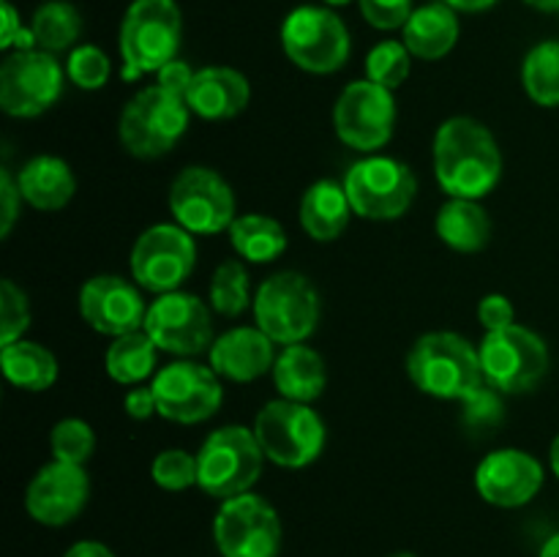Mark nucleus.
<instances>
[{
  "instance_id": "obj_1",
  "label": "nucleus",
  "mask_w": 559,
  "mask_h": 557,
  "mask_svg": "<svg viewBox=\"0 0 559 557\" xmlns=\"http://www.w3.org/2000/svg\"><path fill=\"white\" fill-rule=\"evenodd\" d=\"M435 173L442 191L462 200H480L502 178V151L480 120L456 115L437 129Z\"/></svg>"
},
{
  "instance_id": "obj_2",
  "label": "nucleus",
  "mask_w": 559,
  "mask_h": 557,
  "mask_svg": "<svg viewBox=\"0 0 559 557\" xmlns=\"http://www.w3.org/2000/svg\"><path fill=\"white\" fill-rule=\"evenodd\" d=\"M407 375L418 391L448 402H464L486 386L480 347L451 331L420 336L407 355Z\"/></svg>"
},
{
  "instance_id": "obj_3",
  "label": "nucleus",
  "mask_w": 559,
  "mask_h": 557,
  "mask_svg": "<svg viewBox=\"0 0 559 557\" xmlns=\"http://www.w3.org/2000/svg\"><path fill=\"white\" fill-rule=\"evenodd\" d=\"M183 38V16L175 0H131L118 33L123 80L134 82L142 74L164 69L178 58Z\"/></svg>"
},
{
  "instance_id": "obj_4",
  "label": "nucleus",
  "mask_w": 559,
  "mask_h": 557,
  "mask_svg": "<svg viewBox=\"0 0 559 557\" xmlns=\"http://www.w3.org/2000/svg\"><path fill=\"white\" fill-rule=\"evenodd\" d=\"M197 464H200L197 486L216 500H229L251 491V486L260 481L265 453L257 442L254 429L222 426L205 437L197 451Z\"/></svg>"
},
{
  "instance_id": "obj_5",
  "label": "nucleus",
  "mask_w": 559,
  "mask_h": 557,
  "mask_svg": "<svg viewBox=\"0 0 559 557\" xmlns=\"http://www.w3.org/2000/svg\"><path fill=\"white\" fill-rule=\"evenodd\" d=\"M189 120L191 109L183 96L162 85L142 87L120 112V145L136 158H158L178 145Z\"/></svg>"
},
{
  "instance_id": "obj_6",
  "label": "nucleus",
  "mask_w": 559,
  "mask_h": 557,
  "mask_svg": "<svg viewBox=\"0 0 559 557\" xmlns=\"http://www.w3.org/2000/svg\"><path fill=\"white\" fill-rule=\"evenodd\" d=\"M254 435L265 459L287 470L309 467L325 448V420L304 402L273 399L257 413Z\"/></svg>"
},
{
  "instance_id": "obj_7",
  "label": "nucleus",
  "mask_w": 559,
  "mask_h": 557,
  "mask_svg": "<svg viewBox=\"0 0 559 557\" xmlns=\"http://www.w3.org/2000/svg\"><path fill=\"white\" fill-rule=\"evenodd\" d=\"M254 320L276 344H304L320 322L317 287L304 273H273L254 295Z\"/></svg>"
},
{
  "instance_id": "obj_8",
  "label": "nucleus",
  "mask_w": 559,
  "mask_h": 557,
  "mask_svg": "<svg viewBox=\"0 0 559 557\" xmlns=\"http://www.w3.org/2000/svg\"><path fill=\"white\" fill-rule=\"evenodd\" d=\"M282 47L298 69L333 74L349 60L353 38L331 5H298L282 25Z\"/></svg>"
},
{
  "instance_id": "obj_9",
  "label": "nucleus",
  "mask_w": 559,
  "mask_h": 557,
  "mask_svg": "<svg viewBox=\"0 0 559 557\" xmlns=\"http://www.w3.org/2000/svg\"><path fill=\"white\" fill-rule=\"evenodd\" d=\"M353 213L371 222H393L409 211L418 194L415 173L391 156L360 158L344 178Z\"/></svg>"
},
{
  "instance_id": "obj_10",
  "label": "nucleus",
  "mask_w": 559,
  "mask_h": 557,
  "mask_svg": "<svg viewBox=\"0 0 559 557\" xmlns=\"http://www.w3.org/2000/svg\"><path fill=\"white\" fill-rule=\"evenodd\" d=\"M480 366L486 386L500 393L533 391L549 371V347L524 325L489 331L480 342Z\"/></svg>"
},
{
  "instance_id": "obj_11",
  "label": "nucleus",
  "mask_w": 559,
  "mask_h": 557,
  "mask_svg": "<svg viewBox=\"0 0 559 557\" xmlns=\"http://www.w3.org/2000/svg\"><path fill=\"white\" fill-rule=\"evenodd\" d=\"M282 535L276 508L254 491L222 500L213 517V541L222 557H278Z\"/></svg>"
},
{
  "instance_id": "obj_12",
  "label": "nucleus",
  "mask_w": 559,
  "mask_h": 557,
  "mask_svg": "<svg viewBox=\"0 0 559 557\" xmlns=\"http://www.w3.org/2000/svg\"><path fill=\"white\" fill-rule=\"evenodd\" d=\"M66 76L52 52L14 49L0 66V107L11 118H36L58 102Z\"/></svg>"
},
{
  "instance_id": "obj_13",
  "label": "nucleus",
  "mask_w": 559,
  "mask_h": 557,
  "mask_svg": "<svg viewBox=\"0 0 559 557\" xmlns=\"http://www.w3.org/2000/svg\"><path fill=\"white\" fill-rule=\"evenodd\" d=\"M338 140L360 153H374L391 142L396 131V98L393 91L371 80L349 82L333 107Z\"/></svg>"
},
{
  "instance_id": "obj_14",
  "label": "nucleus",
  "mask_w": 559,
  "mask_h": 557,
  "mask_svg": "<svg viewBox=\"0 0 559 557\" xmlns=\"http://www.w3.org/2000/svg\"><path fill=\"white\" fill-rule=\"evenodd\" d=\"M131 276L151 293H175L194 273L197 244L180 224H153L131 249Z\"/></svg>"
},
{
  "instance_id": "obj_15",
  "label": "nucleus",
  "mask_w": 559,
  "mask_h": 557,
  "mask_svg": "<svg viewBox=\"0 0 559 557\" xmlns=\"http://www.w3.org/2000/svg\"><path fill=\"white\" fill-rule=\"evenodd\" d=\"M169 213L191 235H216L233 227L235 194L211 167H186L169 186Z\"/></svg>"
},
{
  "instance_id": "obj_16",
  "label": "nucleus",
  "mask_w": 559,
  "mask_h": 557,
  "mask_svg": "<svg viewBox=\"0 0 559 557\" xmlns=\"http://www.w3.org/2000/svg\"><path fill=\"white\" fill-rule=\"evenodd\" d=\"M158 415L173 424H202L213 418L224 402V388L211 366L194 360H175L153 377Z\"/></svg>"
},
{
  "instance_id": "obj_17",
  "label": "nucleus",
  "mask_w": 559,
  "mask_h": 557,
  "mask_svg": "<svg viewBox=\"0 0 559 557\" xmlns=\"http://www.w3.org/2000/svg\"><path fill=\"white\" fill-rule=\"evenodd\" d=\"M142 331L153 339L158 349L173 355H200L211 349L213 339V317L205 300L191 293H164L147 306L145 328Z\"/></svg>"
},
{
  "instance_id": "obj_18",
  "label": "nucleus",
  "mask_w": 559,
  "mask_h": 557,
  "mask_svg": "<svg viewBox=\"0 0 559 557\" xmlns=\"http://www.w3.org/2000/svg\"><path fill=\"white\" fill-rule=\"evenodd\" d=\"M91 500V478L82 464L52 459L31 478L25 491V508L31 519L47 528H63L85 511Z\"/></svg>"
},
{
  "instance_id": "obj_19",
  "label": "nucleus",
  "mask_w": 559,
  "mask_h": 557,
  "mask_svg": "<svg viewBox=\"0 0 559 557\" xmlns=\"http://www.w3.org/2000/svg\"><path fill=\"white\" fill-rule=\"evenodd\" d=\"M80 315L93 331L118 339L145 328L147 306L129 278L102 273L82 284Z\"/></svg>"
},
{
  "instance_id": "obj_20",
  "label": "nucleus",
  "mask_w": 559,
  "mask_h": 557,
  "mask_svg": "<svg viewBox=\"0 0 559 557\" xmlns=\"http://www.w3.org/2000/svg\"><path fill=\"white\" fill-rule=\"evenodd\" d=\"M544 464L522 448H500L475 467V489L489 506L522 508L544 489Z\"/></svg>"
},
{
  "instance_id": "obj_21",
  "label": "nucleus",
  "mask_w": 559,
  "mask_h": 557,
  "mask_svg": "<svg viewBox=\"0 0 559 557\" xmlns=\"http://www.w3.org/2000/svg\"><path fill=\"white\" fill-rule=\"evenodd\" d=\"M273 339L260 328H233L222 333L207 349L211 369L218 377L233 382H254L273 369L276 353H273Z\"/></svg>"
},
{
  "instance_id": "obj_22",
  "label": "nucleus",
  "mask_w": 559,
  "mask_h": 557,
  "mask_svg": "<svg viewBox=\"0 0 559 557\" xmlns=\"http://www.w3.org/2000/svg\"><path fill=\"white\" fill-rule=\"evenodd\" d=\"M251 85L246 74L229 66H205L194 71L186 104L191 115L205 120H229L249 107Z\"/></svg>"
},
{
  "instance_id": "obj_23",
  "label": "nucleus",
  "mask_w": 559,
  "mask_h": 557,
  "mask_svg": "<svg viewBox=\"0 0 559 557\" xmlns=\"http://www.w3.org/2000/svg\"><path fill=\"white\" fill-rule=\"evenodd\" d=\"M459 11L437 0V3L418 5L407 25L402 27V42L418 60H440L459 44Z\"/></svg>"
},
{
  "instance_id": "obj_24",
  "label": "nucleus",
  "mask_w": 559,
  "mask_h": 557,
  "mask_svg": "<svg viewBox=\"0 0 559 557\" xmlns=\"http://www.w3.org/2000/svg\"><path fill=\"white\" fill-rule=\"evenodd\" d=\"M16 183H20L22 200L27 205L47 213L69 205L76 191L74 173L58 156H33L16 173Z\"/></svg>"
},
{
  "instance_id": "obj_25",
  "label": "nucleus",
  "mask_w": 559,
  "mask_h": 557,
  "mask_svg": "<svg viewBox=\"0 0 559 557\" xmlns=\"http://www.w3.org/2000/svg\"><path fill=\"white\" fill-rule=\"evenodd\" d=\"M300 227L306 235L320 244L336 240L338 235L347 229L349 216H353V205L344 191V183L336 180H317L300 197Z\"/></svg>"
},
{
  "instance_id": "obj_26",
  "label": "nucleus",
  "mask_w": 559,
  "mask_h": 557,
  "mask_svg": "<svg viewBox=\"0 0 559 557\" xmlns=\"http://www.w3.org/2000/svg\"><path fill=\"white\" fill-rule=\"evenodd\" d=\"M273 382L282 399L311 404L322 396L328 386L325 360L306 344H287L273 364Z\"/></svg>"
},
{
  "instance_id": "obj_27",
  "label": "nucleus",
  "mask_w": 559,
  "mask_h": 557,
  "mask_svg": "<svg viewBox=\"0 0 559 557\" xmlns=\"http://www.w3.org/2000/svg\"><path fill=\"white\" fill-rule=\"evenodd\" d=\"M437 235L445 246L462 254L486 249L491 238V218L478 200L451 197L437 213Z\"/></svg>"
},
{
  "instance_id": "obj_28",
  "label": "nucleus",
  "mask_w": 559,
  "mask_h": 557,
  "mask_svg": "<svg viewBox=\"0 0 559 557\" xmlns=\"http://www.w3.org/2000/svg\"><path fill=\"white\" fill-rule=\"evenodd\" d=\"M0 369L11 386L22 391H47L58 380V358L44 344L20 339L0 347Z\"/></svg>"
},
{
  "instance_id": "obj_29",
  "label": "nucleus",
  "mask_w": 559,
  "mask_h": 557,
  "mask_svg": "<svg viewBox=\"0 0 559 557\" xmlns=\"http://www.w3.org/2000/svg\"><path fill=\"white\" fill-rule=\"evenodd\" d=\"M229 244L243 260L273 262L287 249V233L265 213H243L229 227Z\"/></svg>"
},
{
  "instance_id": "obj_30",
  "label": "nucleus",
  "mask_w": 559,
  "mask_h": 557,
  "mask_svg": "<svg viewBox=\"0 0 559 557\" xmlns=\"http://www.w3.org/2000/svg\"><path fill=\"white\" fill-rule=\"evenodd\" d=\"M36 49L44 52H66L74 49L82 36V14L69 0H47L33 11L31 20Z\"/></svg>"
},
{
  "instance_id": "obj_31",
  "label": "nucleus",
  "mask_w": 559,
  "mask_h": 557,
  "mask_svg": "<svg viewBox=\"0 0 559 557\" xmlns=\"http://www.w3.org/2000/svg\"><path fill=\"white\" fill-rule=\"evenodd\" d=\"M156 353L158 347L153 339L145 331H134L109 344L104 366H107V375L120 386H140L156 369Z\"/></svg>"
},
{
  "instance_id": "obj_32",
  "label": "nucleus",
  "mask_w": 559,
  "mask_h": 557,
  "mask_svg": "<svg viewBox=\"0 0 559 557\" xmlns=\"http://www.w3.org/2000/svg\"><path fill=\"white\" fill-rule=\"evenodd\" d=\"M522 85L538 107H559V42H540L522 63Z\"/></svg>"
},
{
  "instance_id": "obj_33",
  "label": "nucleus",
  "mask_w": 559,
  "mask_h": 557,
  "mask_svg": "<svg viewBox=\"0 0 559 557\" xmlns=\"http://www.w3.org/2000/svg\"><path fill=\"white\" fill-rule=\"evenodd\" d=\"M254 304L249 289V271L240 260H224L211 278V309L222 317H238Z\"/></svg>"
},
{
  "instance_id": "obj_34",
  "label": "nucleus",
  "mask_w": 559,
  "mask_h": 557,
  "mask_svg": "<svg viewBox=\"0 0 559 557\" xmlns=\"http://www.w3.org/2000/svg\"><path fill=\"white\" fill-rule=\"evenodd\" d=\"M409 71H413V52L404 42H393V38L380 42L366 55V80L377 82L388 91H396L399 85H404Z\"/></svg>"
},
{
  "instance_id": "obj_35",
  "label": "nucleus",
  "mask_w": 559,
  "mask_h": 557,
  "mask_svg": "<svg viewBox=\"0 0 559 557\" xmlns=\"http://www.w3.org/2000/svg\"><path fill=\"white\" fill-rule=\"evenodd\" d=\"M49 448L58 462L85 464L96 451V435L93 426L82 418H63L52 426L49 435Z\"/></svg>"
},
{
  "instance_id": "obj_36",
  "label": "nucleus",
  "mask_w": 559,
  "mask_h": 557,
  "mask_svg": "<svg viewBox=\"0 0 559 557\" xmlns=\"http://www.w3.org/2000/svg\"><path fill=\"white\" fill-rule=\"evenodd\" d=\"M66 74L80 91H102L112 74L109 55L96 44H80L69 52L66 60Z\"/></svg>"
},
{
  "instance_id": "obj_37",
  "label": "nucleus",
  "mask_w": 559,
  "mask_h": 557,
  "mask_svg": "<svg viewBox=\"0 0 559 557\" xmlns=\"http://www.w3.org/2000/svg\"><path fill=\"white\" fill-rule=\"evenodd\" d=\"M151 475L162 489L186 491L191 486H197L200 464H197L194 453L183 451V448H167V451H162L153 459Z\"/></svg>"
},
{
  "instance_id": "obj_38",
  "label": "nucleus",
  "mask_w": 559,
  "mask_h": 557,
  "mask_svg": "<svg viewBox=\"0 0 559 557\" xmlns=\"http://www.w3.org/2000/svg\"><path fill=\"white\" fill-rule=\"evenodd\" d=\"M31 325V304L25 289L16 287L11 278L0 282V347L20 342Z\"/></svg>"
},
{
  "instance_id": "obj_39",
  "label": "nucleus",
  "mask_w": 559,
  "mask_h": 557,
  "mask_svg": "<svg viewBox=\"0 0 559 557\" xmlns=\"http://www.w3.org/2000/svg\"><path fill=\"white\" fill-rule=\"evenodd\" d=\"M360 14L377 31H399L413 16V0H358Z\"/></svg>"
},
{
  "instance_id": "obj_40",
  "label": "nucleus",
  "mask_w": 559,
  "mask_h": 557,
  "mask_svg": "<svg viewBox=\"0 0 559 557\" xmlns=\"http://www.w3.org/2000/svg\"><path fill=\"white\" fill-rule=\"evenodd\" d=\"M502 420V402L500 391L491 386H484L480 391H475L473 396L464 399V424L469 429H491Z\"/></svg>"
},
{
  "instance_id": "obj_41",
  "label": "nucleus",
  "mask_w": 559,
  "mask_h": 557,
  "mask_svg": "<svg viewBox=\"0 0 559 557\" xmlns=\"http://www.w3.org/2000/svg\"><path fill=\"white\" fill-rule=\"evenodd\" d=\"M0 14H3V27H0V49H36V38H33L31 25H22L20 11L14 9L11 0L0 3Z\"/></svg>"
},
{
  "instance_id": "obj_42",
  "label": "nucleus",
  "mask_w": 559,
  "mask_h": 557,
  "mask_svg": "<svg viewBox=\"0 0 559 557\" xmlns=\"http://www.w3.org/2000/svg\"><path fill=\"white\" fill-rule=\"evenodd\" d=\"M513 317H516V311H513V304H511V298H508V295L489 293V295H484V298H480L478 320H480V325L486 328V333L502 331V328L516 325V322H513Z\"/></svg>"
},
{
  "instance_id": "obj_43",
  "label": "nucleus",
  "mask_w": 559,
  "mask_h": 557,
  "mask_svg": "<svg viewBox=\"0 0 559 557\" xmlns=\"http://www.w3.org/2000/svg\"><path fill=\"white\" fill-rule=\"evenodd\" d=\"M20 202L22 191L16 183L14 175L9 173V167L0 169V238H9L11 229H14L16 216H20Z\"/></svg>"
},
{
  "instance_id": "obj_44",
  "label": "nucleus",
  "mask_w": 559,
  "mask_h": 557,
  "mask_svg": "<svg viewBox=\"0 0 559 557\" xmlns=\"http://www.w3.org/2000/svg\"><path fill=\"white\" fill-rule=\"evenodd\" d=\"M156 76H158L156 85L167 87V91L175 93V96L186 98V93H189V87H191V80H194V69H191L189 63H183V60L175 58V60H169L164 69H158Z\"/></svg>"
},
{
  "instance_id": "obj_45",
  "label": "nucleus",
  "mask_w": 559,
  "mask_h": 557,
  "mask_svg": "<svg viewBox=\"0 0 559 557\" xmlns=\"http://www.w3.org/2000/svg\"><path fill=\"white\" fill-rule=\"evenodd\" d=\"M123 407H126V415L134 420H147L153 413H158L153 386H140V388H134V391L126 393Z\"/></svg>"
},
{
  "instance_id": "obj_46",
  "label": "nucleus",
  "mask_w": 559,
  "mask_h": 557,
  "mask_svg": "<svg viewBox=\"0 0 559 557\" xmlns=\"http://www.w3.org/2000/svg\"><path fill=\"white\" fill-rule=\"evenodd\" d=\"M63 557H115V552L102 541H76L66 549Z\"/></svg>"
},
{
  "instance_id": "obj_47",
  "label": "nucleus",
  "mask_w": 559,
  "mask_h": 557,
  "mask_svg": "<svg viewBox=\"0 0 559 557\" xmlns=\"http://www.w3.org/2000/svg\"><path fill=\"white\" fill-rule=\"evenodd\" d=\"M442 3H448L459 14H478V11L491 9L497 0H442Z\"/></svg>"
},
{
  "instance_id": "obj_48",
  "label": "nucleus",
  "mask_w": 559,
  "mask_h": 557,
  "mask_svg": "<svg viewBox=\"0 0 559 557\" xmlns=\"http://www.w3.org/2000/svg\"><path fill=\"white\" fill-rule=\"evenodd\" d=\"M527 5H533L535 11H546V14H557L559 0H524Z\"/></svg>"
},
{
  "instance_id": "obj_49",
  "label": "nucleus",
  "mask_w": 559,
  "mask_h": 557,
  "mask_svg": "<svg viewBox=\"0 0 559 557\" xmlns=\"http://www.w3.org/2000/svg\"><path fill=\"white\" fill-rule=\"evenodd\" d=\"M538 557H559V533L551 535L544 546H540V555Z\"/></svg>"
},
{
  "instance_id": "obj_50",
  "label": "nucleus",
  "mask_w": 559,
  "mask_h": 557,
  "mask_svg": "<svg viewBox=\"0 0 559 557\" xmlns=\"http://www.w3.org/2000/svg\"><path fill=\"white\" fill-rule=\"evenodd\" d=\"M549 464H551V473L559 478V435L551 440V451H549Z\"/></svg>"
},
{
  "instance_id": "obj_51",
  "label": "nucleus",
  "mask_w": 559,
  "mask_h": 557,
  "mask_svg": "<svg viewBox=\"0 0 559 557\" xmlns=\"http://www.w3.org/2000/svg\"><path fill=\"white\" fill-rule=\"evenodd\" d=\"M322 3H325V5H349L353 0H322Z\"/></svg>"
},
{
  "instance_id": "obj_52",
  "label": "nucleus",
  "mask_w": 559,
  "mask_h": 557,
  "mask_svg": "<svg viewBox=\"0 0 559 557\" xmlns=\"http://www.w3.org/2000/svg\"><path fill=\"white\" fill-rule=\"evenodd\" d=\"M391 557H415V555H409V552H399V555H391Z\"/></svg>"
}]
</instances>
